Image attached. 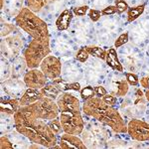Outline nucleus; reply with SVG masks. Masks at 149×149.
I'll return each instance as SVG.
<instances>
[{
  "mask_svg": "<svg viewBox=\"0 0 149 149\" xmlns=\"http://www.w3.org/2000/svg\"><path fill=\"white\" fill-rule=\"evenodd\" d=\"M107 72V68H105L104 64L102 63V60L98 59H92L88 62L86 67V77L88 78V83H97L98 78L103 79L104 76L103 74H105Z\"/></svg>",
  "mask_w": 149,
  "mask_h": 149,
  "instance_id": "obj_14",
  "label": "nucleus"
},
{
  "mask_svg": "<svg viewBox=\"0 0 149 149\" xmlns=\"http://www.w3.org/2000/svg\"><path fill=\"white\" fill-rule=\"evenodd\" d=\"M60 148L63 149H86L88 148L84 141L74 134L65 133L60 138Z\"/></svg>",
  "mask_w": 149,
  "mask_h": 149,
  "instance_id": "obj_15",
  "label": "nucleus"
},
{
  "mask_svg": "<svg viewBox=\"0 0 149 149\" xmlns=\"http://www.w3.org/2000/svg\"><path fill=\"white\" fill-rule=\"evenodd\" d=\"M59 117L63 131L66 133L80 135L85 129V121L81 111H61Z\"/></svg>",
  "mask_w": 149,
  "mask_h": 149,
  "instance_id": "obj_6",
  "label": "nucleus"
},
{
  "mask_svg": "<svg viewBox=\"0 0 149 149\" xmlns=\"http://www.w3.org/2000/svg\"><path fill=\"white\" fill-rule=\"evenodd\" d=\"M61 111H81L80 100L70 92H62L56 100Z\"/></svg>",
  "mask_w": 149,
  "mask_h": 149,
  "instance_id": "obj_12",
  "label": "nucleus"
},
{
  "mask_svg": "<svg viewBox=\"0 0 149 149\" xmlns=\"http://www.w3.org/2000/svg\"><path fill=\"white\" fill-rule=\"evenodd\" d=\"M28 68L27 63H26L25 58L23 57H17L15 60L13 61L12 64V76L11 78H16L19 79L23 74L26 73L25 70Z\"/></svg>",
  "mask_w": 149,
  "mask_h": 149,
  "instance_id": "obj_21",
  "label": "nucleus"
},
{
  "mask_svg": "<svg viewBox=\"0 0 149 149\" xmlns=\"http://www.w3.org/2000/svg\"><path fill=\"white\" fill-rule=\"evenodd\" d=\"M14 148L13 143L10 140V138L8 136L1 135L0 138V149H12Z\"/></svg>",
  "mask_w": 149,
  "mask_h": 149,
  "instance_id": "obj_37",
  "label": "nucleus"
},
{
  "mask_svg": "<svg viewBox=\"0 0 149 149\" xmlns=\"http://www.w3.org/2000/svg\"><path fill=\"white\" fill-rule=\"evenodd\" d=\"M144 10H145V5H144V4L129 7L128 10H127V21H128V22H133V21H135L136 19H138L142 15Z\"/></svg>",
  "mask_w": 149,
  "mask_h": 149,
  "instance_id": "obj_25",
  "label": "nucleus"
},
{
  "mask_svg": "<svg viewBox=\"0 0 149 149\" xmlns=\"http://www.w3.org/2000/svg\"><path fill=\"white\" fill-rule=\"evenodd\" d=\"M130 46L126 47V54L120 55V63L123 64L124 67H126L130 72H136L141 67V64H139L137 55L134 52H131Z\"/></svg>",
  "mask_w": 149,
  "mask_h": 149,
  "instance_id": "obj_16",
  "label": "nucleus"
},
{
  "mask_svg": "<svg viewBox=\"0 0 149 149\" xmlns=\"http://www.w3.org/2000/svg\"><path fill=\"white\" fill-rule=\"evenodd\" d=\"M145 98L149 102V90H148V88H147V91L145 92Z\"/></svg>",
  "mask_w": 149,
  "mask_h": 149,
  "instance_id": "obj_43",
  "label": "nucleus"
},
{
  "mask_svg": "<svg viewBox=\"0 0 149 149\" xmlns=\"http://www.w3.org/2000/svg\"><path fill=\"white\" fill-rule=\"evenodd\" d=\"M51 53L50 43L32 39L24 51V58L26 60L28 69L40 68L43 60Z\"/></svg>",
  "mask_w": 149,
  "mask_h": 149,
  "instance_id": "obj_4",
  "label": "nucleus"
},
{
  "mask_svg": "<svg viewBox=\"0 0 149 149\" xmlns=\"http://www.w3.org/2000/svg\"><path fill=\"white\" fill-rule=\"evenodd\" d=\"M40 91L44 97H50V98H52V100H57L58 97H59V95L62 93L53 81L52 83H47L46 86H45L44 88H41Z\"/></svg>",
  "mask_w": 149,
  "mask_h": 149,
  "instance_id": "obj_24",
  "label": "nucleus"
},
{
  "mask_svg": "<svg viewBox=\"0 0 149 149\" xmlns=\"http://www.w3.org/2000/svg\"><path fill=\"white\" fill-rule=\"evenodd\" d=\"M23 2L24 0H5L3 9L5 8V10L11 16L18 15V13L23 8Z\"/></svg>",
  "mask_w": 149,
  "mask_h": 149,
  "instance_id": "obj_23",
  "label": "nucleus"
},
{
  "mask_svg": "<svg viewBox=\"0 0 149 149\" xmlns=\"http://www.w3.org/2000/svg\"><path fill=\"white\" fill-rule=\"evenodd\" d=\"M23 47V36L16 33L7 36L1 40V55L9 61H14L21 52Z\"/></svg>",
  "mask_w": 149,
  "mask_h": 149,
  "instance_id": "obj_7",
  "label": "nucleus"
},
{
  "mask_svg": "<svg viewBox=\"0 0 149 149\" xmlns=\"http://www.w3.org/2000/svg\"><path fill=\"white\" fill-rule=\"evenodd\" d=\"M2 91L12 98H20L27 90L24 81H20L19 79L11 78L1 83Z\"/></svg>",
  "mask_w": 149,
  "mask_h": 149,
  "instance_id": "obj_13",
  "label": "nucleus"
},
{
  "mask_svg": "<svg viewBox=\"0 0 149 149\" xmlns=\"http://www.w3.org/2000/svg\"><path fill=\"white\" fill-rule=\"evenodd\" d=\"M48 124H49V126L51 127L52 130L56 133V135H59V134L61 133V131L63 130L60 117H56V118L52 119V120H49V123Z\"/></svg>",
  "mask_w": 149,
  "mask_h": 149,
  "instance_id": "obj_32",
  "label": "nucleus"
},
{
  "mask_svg": "<svg viewBox=\"0 0 149 149\" xmlns=\"http://www.w3.org/2000/svg\"><path fill=\"white\" fill-rule=\"evenodd\" d=\"M139 83H140V85L142 88H149V76H144L142 78L139 80Z\"/></svg>",
  "mask_w": 149,
  "mask_h": 149,
  "instance_id": "obj_42",
  "label": "nucleus"
},
{
  "mask_svg": "<svg viewBox=\"0 0 149 149\" xmlns=\"http://www.w3.org/2000/svg\"><path fill=\"white\" fill-rule=\"evenodd\" d=\"M127 132L135 141H149V123L143 120L137 118L131 119L127 124Z\"/></svg>",
  "mask_w": 149,
  "mask_h": 149,
  "instance_id": "obj_9",
  "label": "nucleus"
},
{
  "mask_svg": "<svg viewBox=\"0 0 149 149\" xmlns=\"http://www.w3.org/2000/svg\"><path fill=\"white\" fill-rule=\"evenodd\" d=\"M102 98L103 102L107 103V104L110 105V107H114V105L116 104V102H117L116 97H114V95H110V93H107L105 95H103Z\"/></svg>",
  "mask_w": 149,
  "mask_h": 149,
  "instance_id": "obj_39",
  "label": "nucleus"
},
{
  "mask_svg": "<svg viewBox=\"0 0 149 149\" xmlns=\"http://www.w3.org/2000/svg\"><path fill=\"white\" fill-rule=\"evenodd\" d=\"M74 17V13L72 10L70 9H65L60 13V15L57 17L56 20V28L58 29V31H67L71 26L72 20Z\"/></svg>",
  "mask_w": 149,
  "mask_h": 149,
  "instance_id": "obj_18",
  "label": "nucleus"
},
{
  "mask_svg": "<svg viewBox=\"0 0 149 149\" xmlns=\"http://www.w3.org/2000/svg\"><path fill=\"white\" fill-rule=\"evenodd\" d=\"M105 86L107 93L116 97H124L129 91V85L125 76L122 77L120 74H110L107 81H105Z\"/></svg>",
  "mask_w": 149,
  "mask_h": 149,
  "instance_id": "obj_8",
  "label": "nucleus"
},
{
  "mask_svg": "<svg viewBox=\"0 0 149 149\" xmlns=\"http://www.w3.org/2000/svg\"><path fill=\"white\" fill-rule=\"evenodd\" d=\"M14 31L18 32V30L16 29V26L13 24L4 22L3 18H1V37H7L12 33H14Z\"/></svg>",
  "mask_w": 149,
  "mask_h": 149,
  "instance_id": "obj_29",
  "label": "nucleus"
},
{
  "mask_svg": "<svg viewBox=\"0 0 149 149\" xmlns=\"http://www.w3.org/2000/svg\"><path fill=\"white\" fill-rule=\"evenodd\" d=\"M88 10H90V8H88V5H81V6L74 7L72 11H73V13L76 16H78V17H83V16H85L86 14L88 13Z\"/></svg>",
  "mask_w": 149,
  "mask_h": 149,
  "instance_id": "obj_36",
  "label": "nucleus"
},
{
  "mask_svg": "<svg viewBox=\"0 0 149 149\" xmlns=\"http://www.w3.org/2000/svg\"><path fill=\"white\" fill-rule=\"evenodd\" d=\"M43 97H44V95H42L40 90L27 88V90L25 91V93H23L22 97L19 98V105H20V107L30 105V104H32V103L38 102V100Z\"/></svg>",
  "mask_w": 149,
  "mask_h": 149,
  "instance_id": "obj_17",
  "label": "nucleus"
},
{
  "mask_svg": "<svg viewBox=\"0 0 149 149\" xmlns=\"http://www.w3.org/2000/svg\"><path fill=\"white\" fill-rule=\"evenodd\" d=\"M86 50L88 51V54L93 57H95L100 60H105V56H107V51L103 48L98 46H86Z\"/></svg>",
  "mask_w": 149,
  "mask_h": 149,
  "instance_id": "obj_27",
  "label": "nucleus"
},
{
  "mask_svg": "<svg viewBox=\"0 0 149 149\" xmlns=\"http://www.w3.org/2000/svg\"><path fill=\"white\" fill-rule=\"evenodd\" d=\"M88 57H90V54L88 53V51L86 50V48H81L76 54V59L78 62L80 63H86L88 60Z\"/></svg>",
  "mask_w": 149,
  "mask_h": 149,
  "instance_id": "obj_33",
  "label": "nucleus"
},
{
  "mask_svg": "<svg viewBox=\"0 0 149 149\" xmlns=\"http://www.w3.org/2000/svg\"><path fill=\"white\" fill-rule=\"evenodd\" d=\"M20 107L19 105V98H11V100H2L0 103V110L1 112L13 114L15 113Z\"/></svg>",
  "mask_w": 149,
  "mask_h": 149,
  "instance_id": "obj_22",
  "label": "nucleus"
},
{
  "mask_svg": "<svg viewBox=\"0 0 149 149\" xmlns=\"http://www.w3.org/2000/svg\"><path fill=\"white\" fill-rule=\"evenodd\" d=\"M93 88H95V97H102L103 95H105L107 93V90L103 86H93Z\"/></svg>",
  "mask_w": 149,
  "mask_h": 149,
  "instance_id": "obj_41",
  "label": "nucleus"
},
{
  "mask_svg": "<svg viewBox=\"0 0 149 149\" xmlns=\"http://www.w3.org/2000/svg\"><path fill=\"white\" fill-rule=\"evenodd\" d=\"M35 115L43 120H52L60 116V109L55 100L43 97L38 102L30 104Z\"/></svg>",
  "mask_w": 149,
  "mask_h": 149,
  "instance_id": "obj_5",
  "label": "nucleus"
},
{
  "mask_svg": "<svg viewBox=\"0 0 149 149\" xmlns=\"http://www.w3.org/2000/svg\"><path fill=\"white\" fill-rule=\"evenodd\" d=\"M40 70L45 74L49 80L61 78L62 76V62L54 55H48L40 65Z\"/></svg>",
  "mask_w": 149,
  "mask_h": 149,
  "instance_id": "obj_10",
  "label": "nucleus"
},
{
  "mask_svg": "<svg viewBox=\"0 0 149 149\" xmlns=\"http://www.w3.org/2000/svg\"><path fill=\"white\" fill-rule=\"evenodd\" d=\"M15 129L33 143L52 148L57 145V135L45 120L33 112L30 105L20 107L14 113Z\"/></svg>",
  "mask_w": 149,
  "mask_h": 149,
  "instance_id": "obj_1",
  "label": "nucleus"
},
{
  "mask_svg": "<svg viewBox=\"0 0 149 149\" xmlns=\"http://www.w3.org/2000/svg\"><path fill=\"white\" fill-rule=\"evenodd\" d=\"M27 7L34 13H40L45 7V0H27Z\"/></svg>",
  "mask_w": 149,
  "mask_h": 149,
  "instance_id": "obj_28",
  "label": "nucleus"
},
{
  "mask_svg": "<svg viewBox=\"0 0 149 149\" xmlns=\"http://www.w3.org/2000/svg\"><path fill=\"white\" fill-rule=\"evenodd\" d=\"M128 41H129V33L127 32V31H125V32L121 33V34L116 38V40H115V42H114V48L115 49H119L120 47L124 46Z\"/></svg>",
  "mask_w": 149,
  "mask_h": 149,
  "instance_id": "obj_31",
  "label": "nucleus"
},
{
  "mask_svg": "<svg viewBox=\"0 0 149 149\" xmlns=\"http://www.w3.org/2000/svg\"><path fill=\"white\" fill-rule=\"evenodd\" d=\"M124 76H125V79L128 83L129 86H138L139 84V79H138V76L136 74H133V73H124Z\"/></svg>",
  "mask_w": 149,
  "mask_h": 149,
  "instance_id": "obj_35",
  "label": "nucleus"
},
{
  "mask_svg": "<svg viewBox=\"0 0 149 149\" xmlns=\"http://www.w3.org/2000/svg\"><path fill=\"white\" fill-rule=\"evenodd\" d=\"M84 113L97 119L98 122L109 126L117 133L127 132V124L113 107L107 104L102 97H93L86 100L83 105Z\"/></svg>",
  "mask_w": 149,
  "mask_h": 149,
  "instance_id": "obj_2",
  "label": "nucleus"
},
{
  "mask_svg": "<svg viewBox=\"0 0 149 149\" xmlns=\"http://www.w3.org/2000/svg\"><path fill=\"white\" fill-rule=\"evenodd\" d=\"M81 97L85 102L93 97H95V88H93L92 86H86L85 88H83L81 90Z\"/></svg>",
  "mask_w": 149,
  "mask_h": 149,
  "instance_id": "obj_30",
  "label": "nucleus"
},
{
  "mask_svg": "<svg viewBox=\"0 0 149 149\" xmlns=\"http://www.w3.org/2000/svg\"><path fill=\"white\" fill-rule=\"evenodd\" d=\"M12 76V64L9 63V60L6 58H1V83Z\"/></svg>",
  "mask_w": 149,
  "mask_h": 149,
  "instance_id": "obj_26",
  "label": "nucleus"
},
{
  "mask_svg": "<svg viewBox=\"0 0 149 149\" xmlns=\"http://www.w3.org/2000/svg\"><path fill=\"white\" fill-rule=\"evenodd\" d=\"M63 80L66 81H79L78 79H81V72L79 67L74 66V63H70L65 67L64 71H62V76Z\"/></svg>",
  "mask_w": 149,
  "mask_h": 149,
  "instance_id": "obj_20",
  "label": "nucleus"
},
{
  "mask_svg": "<svg viewBox=\"0 0 149 149\" xmlns=\"http://www.w3.org/2000/svg\"><path fill=\"white\" fill-rule=\"evenodd\" d=\"M4 1H5V0H0V7H1V10H3V7H4Z\"/></svg>",
  "mask_w": 149,
  "mask_h": 149,
  "instance_id": "obj_44",
  "label": "nucleus"
},
{
  "mask_svg": "<svg viewBox=\"0 0 149 149\" xmlns=\"http://www.w3.org/2000/svg\"><path fill=\"white\" fill-rule=\"evenodd\" d=\"M102 11L97 10V9H93V8L90 9V10H88V18H90L93 22H97V21L100 19V17H102Z\"/></svg>",
  "mask_w": 149,
  "mask_h": 149,
  "instance_id": "obj_38",
  "label": "nucleus"
},
{
  "mask_svg": "<svg viewBox=\"0 0 149 149\" xmlns=\"http://www.w3.org/2000/svg\"><path fill=\"white\" fill-rule=\"evenodd\" d=\"M115 13H117L115 5H107L102 10V14L103 16H111L114 15Z\"/></svg>",
  "mask_w": 149,
  "mask_h": 149,
  "instance_id": "obj_40",
  "label": "nucleus"
},
{
  "mask_svg": "<svg viewBox=\"0 0 149 149\" xmlns=\"http://www.w3.org/2000/svg\"><path fill=\"white\" fill-rule=\"evenodd\" d=\"M114 4L116 7V12L118 14H122L128 10L129 6L125 0H114Z\"/></svg>",
  "mask_w": 149,
  "mask_h": 149,
  "instance_id": "obj_34",
  "label": "nucleus"
},
{
  "mask_svg": "<svg viewBox=\"0 0 149 149\" xmlns=\"http://www.w3.org/2000/svg\"><path fill=\"white\" fill-rule=\"evenodd\" d=\"M15 23L32 39L50 43V33L46 21L42 20L28 7H23L15 16Z\"/></svg>",
  "mask_w": 149,
  "mask_h": 149,
  "instance_id": "obj_3",
  "label": "nucleus"
},
{
  "mask_svg": "<svg viewBox=\"0 0 149 149\" xmlns=\"http://www.w3.org/2000/svg\"><path fill=\"white\" fill-rule=\"evenodd\" d=\"M117 52L115 48H109L107 51V56H105V62H107V66L109 67L113 71H117L119 73L123 72V67L120 63V60L117 57Z\"/></svg>",
  "mask_w": 149,
  "mask_h": 149,
  "instance_id": "obj_19",
  "label": "nucleus"
},
{
  "mask_svg": "<svg viewBox=\"0 0 149 149\" xmlns=\"http://www.w3.org/2000/svg\"><path fill=\"white\" fill-rule=\"evenodd\" d=\"M23 81L27 88L41 90L48 83V78L39 69H29L23 76Z\"/></svg>",
  "mask_w": 149,
  "mask_h": 149,
  "instance_id": "obj_11",
  "label": "nucleus"
}]
</instances>
